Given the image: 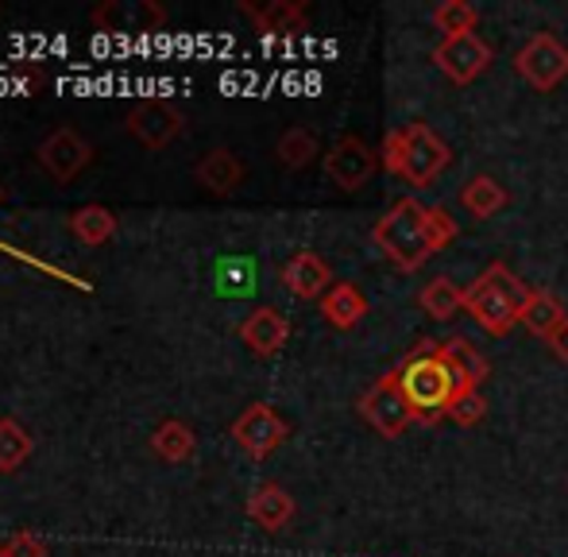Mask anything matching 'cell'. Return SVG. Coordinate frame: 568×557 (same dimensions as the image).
Returning a JSON list of instances; mask_svg holds the SVG:
<instances>
[{
	"mask_svg": "<svg viewBox=\"0 0 568 557\" xmlns=\"http://www.w3.org/2000/svg\"><path fill=\"white\" fill-rule=\"evenodd\" d=\"M247 519H252L260 530H267V535L283 530L286 523L294 519L291 492H286L283 484H260V488L252 492V499H247Z\"/></svg>",
	"mask_w": 568,
	"mask_h": 557,
	"instance_id": "17",
	"label": "cell"
},
{
	"mask_svg": "<svg viewBox=\"0 0 568 557\" xmlns=\"http://www.w3.org/2000/svg\"><path fill=\"white\" fill-rule=\"evenodd\" d=\"M546 345L554 348L557 356H561V361H568V317L561 325H554V330L546 333Z\"/></svg>",
	"mask_w": 568,
	"mask_h": 557,
	"instance_id": "30",
	"label": "cell"
},
{
	"mask_svg": "<svg viewBox=\"0 0 568 557\" xmlns=\"http://www.w3.org/2000/svg\"><path fill=\"white\" fill-rule=\"evenodd\" d=\"M379 159L395 179L410 182V186H429L449 166L453 151L426 121H410L383 136Z\"/></svg>",
	"mask_w": 568,
	"mask_h": 557,
	"instance_id": "4",
	"label": "cell"
},
{
	"mask_svg": "<svg viewBox=\"0 0 568 557\" xmlns=\"http://www.w3.org/2000/svg\"><path fill=\"white\" fill-rule=\"evenodd\" d=\"M286 434H291V426H286V418L278 415L271 403H252L244 415L232 422V437H236V445L255 460L271 457V453L286 442Z\"/></svg>",
	"mask_w": 568,
	"mask_h": 557,
	"instance_id": "7",
	"label": "cell"
},
{
	"mask_svg": "<svg viewBox=\"0 0 568 557\" xmlns=\"http://www.w3.org/2000/svg\"><path fill=\"white\" fill-rule=\"evenodd\" d=\"M36 453V437L16 418H0V473H16Z\"/></svg>",
	"mask_w": 568,
	"mask_h": 557,
	"instance_id": "24",
	"label": "cell"
},
{
	"mask_svg": "<svg viewBox=\"0 0 568 557\" xmlns=\"http://www.w3.org/2000/svg\"><path fill=\"white\" fill-rule=\"evenodd\" d=\"M70 233L82 244H105L109 236L116 233L113 210H105V205H82V210H74V217H70Z\"/></svg>",
	"mask_w": 568,
	"mask_h": 557,
	"instance_id": "25",
	"label": "cell"
},
{
	"mask_svg": "<svg viewBox=\"0 0 568 557\" xmlns=\"http://www.w3.org/2000/svg\"><path fill=\"white\" fill-rule=\"evenodd\" d=\"M476 23H479V12H476V4H468V0H445V4L434 8V28L442 31L445 39L471 36Z\"/></svg>",
	"mask_w": 568,
	"mask_h": 557,
	"instance_id": "27",
	"label": "cell"
},
{
	"mask_svg": "<svg viewBox=\"0 0 568 557\" xmlns=\"http://www.w3.org/2000/svg\"><path fill=\"white\" fill-rule=\"evenodd\" d=\"M240 12L260 31H267V36H298V31L310 28L306 4H298V0H271V4H260V8L240 4Z\"/></svg>",
	"mask_w": 568,
	"mask_h": 557,
	"instance_id": "16",
	"label": "cell"
},
{
	"mask_svg": "<svg viewBox=\"0 0 568 557\" xmlns=\"http://www.w3.org/2000/svg\"><path fill=\"white\" fill-rule=\"evenodd\" d=\"M359 415L367 418V426L372 429H379L383 437H403L406 429H410V422H418L414 418L410 399H406V392H403L398 368L383 372V376L367 387L364 399H359Z\"/></svg>",
	"mask_w": 568,
	"mask_h": 557,
	"instance_id": "5",
	"label": "cell"
},
{
	"mask_svg": "<svg viewBox=\"0 0 568 557\" xmlns=\"http://www.w3.org/2000/svg\"><path fill=\"white\" fill-rule=\"evenodd\" d=\"M4 202H8V190H4V186H0V205H4Z\"/></svg>",
	"mask_w": 568,
	"mask_h": 557,
	"instance_id": "31",
	"label": "cell"
},
{
	"mask_svg": "<svg viewBox=\"0 0 568 557\" xmlns=\"http://www.w3.org/2000/svg\"><path fill=\"white\" fill-rule=\"evenodd\" d=\"M460 236V225L445 205H426L418 198H398L372 229V241L379 252L403 272H418L429 256Z\"/></svg>",
	"mask_w": 568,
	"mask_h": 557,
	"instance_id": "1",
	"label": "cell"
},
{
	"mask_svg": "<svg viewBox=\"0 0 568 557\" xmlns=\"http://www.w3.org/2000/svg\"><path fill=\"white\" fill-rule=\"evenodd\" d=\"M442 356L449 361V368L456 372V384H460V392H479V384H484V379L491 376L487 361L479 356V348L471 345L468 337L442 341Z\"/></svg>",
	"mask_w": 568,
	"mask_h": 557,
	"instance_id": "19",
	"label": "cell"
},
{
	"mask_svg": "<svg viewBox=\"0 0 568 557\" xmlns=\"http://www.w3.org/2000/svg\"><path fill=\"white\" fill-rule=\"evenodd\" d=\"M460 205L464 213H471L476 221H487L507 205V186L491 174H471L468 182L460 186Z\"/></svg>",
	"mask_w": 568,
	"mask_h": 557,
	"instance_id": "20",
	"label": "cell"
},
{
	"mask_svg": "<svg viewBox=\"0 0 568 557\" xmlns=\"http://www.w3.org/2000/svg\"><path fill=\"white\" fill-rule=\"evenodd\" d=\"M322 314H325V322H329L333 330H356V325L364 322V314H367L364 291H359L356 283H344V278H337V283L325 291Z\"/></svg>",
	"mask_w": 568,
	"mask_h": 557,
	"instance_id": "18",
	"label": "cell"
},
{
	"mask_svg": "<svg viewBox=\"0 0 568 557\" xmlns=\"http://www.w3.org/2000/svg\"><path fill=\"white\" fill-rule=\"evenodd\" d=\"M240 341H244L255 356H275L278 348L291 341V322H286L275 306H260L240 322Z\"/></svg>",
	"mask_w": 568,
	"mask_h": 557,
	"instance_id": "14",
	"label": "cell"
},
{
	"mask_svg": "<svg viewBox=\"0 0 568 557\" xmlns=\"http://www.w3.org/2000/svg\"><path fill=\"white\" fill-rule=\"evenodd\" d=\"M151 449H155L163 460H171V465H182V460L194 457L197 437H194V429H190L186 422L166 418V422H159L155 434H151Z\"/></svg>",
	"mask_w": 568,
	"mask_h": 557,
	"instance_id": "21",
	"label": "cell"
},
{
	"mask_svg": "<svg viewBox=\"0 0 568 557\" xmlns=\"http://www.w3.org/2000/svg\"><path fill=\"white\" fill-rule=\"evenodd\" d=\"M568 317V310H565V302L557 298V294H549V291H534V298H530V306H526V314H523V325L530 333H538V337H546L554 325H561Z\"/></svg>",
	"mask_w": 568,
	"mask_h": 557,
	"instance_id": "26",
	"label": "cell"
},
{
	"mask_svg": "<svg viewBox=\"0 0 568 557\" xmlns=\"http://www.w3.org/2000/svg\"><path fill=\"white\" fill-rule=\"evenodd\" d=\"M283 286L294 294V298H302V302H310V298L322 302V298H325V291L333 286V267L325 264V260L317 256V252L302 249V252H294V256L286 260V267H283Z\"/></svg>",
	"mask_w": 568,
	"mask_h": 557,
	"instance_id": "13",
	"label": "cell"
},
{
	"mask_svg": "<svg viewBox=\"0 0 568 557\" xmlns=\"http://www.w3.org/2000/svg\"><path fill=\"white\" fill-rule=\"evenodd\" d=\"M275 155L286 171H302V166H310L317 155H322V143H317V136L306 129V124H294V129H286L283 136H278Z\"/></svg>",
	"mask_w": 568,
	"mask_h": 557,
	"instance_id": "22",
	"label": "cell"
},
{
	"mask_svg": "<svg viewBox=\"0 0 568 557\" xmlns=\"http://www.w3.org/2000/svg\"><path fill=\"white\" fill-rule=\"evenodd\" d=\"M90 159H93L90 140H82L74 129H59L39 143V166H43L54 182L78 179V174L90 166Z\"/></svg>",
	"mask_w": 568,
	"mask_h": 557,
	"instance_id": "11",
	"label": "cell"
},
{
	"mask_svg": "<svg viewBox=\"0 0 568 557\" xmlns=\"http://www.w3.org/2000/svg\"><path fill=\"white\" fill-rule=\"evenodd\" d=\"M487 415V399L479 392H460L453 399V407H449V415L445 418H453L456 426H476V422H484Z\"/></svg>",
	"mask_w": 568,
	"mask_h": 557,
	"instance_id": "28",
	"label": "cell"
},
{
	"mask_svg": "<svg viewBox=\"0 0 568 557\" xmlns=\"http://www.w3.org/2000/svg\"><path fill=\"white\" fill-rule=\"evenodd\" d=\"M194 174H197V182H202V186L210 190V194L229 198V194H236V190H240V182H244L247 166H244V159H240L236 151L213 148V151H205V155L197 159Z\"/></svg>",
	"mask_w": 568,
	"mask_h": 557,
	"instance_id": "15",
	"label": "cell"
},
{
	"mask_svg": "<svg viewBox=\"0 0 568 557\" xmlns=\"http://www.w3.org/2000/svg\"><path fill=\"white\" fill-rule=\"evenodd\" d=\"M515 70L534 85L538 93H549L568 78V47L554 31H538L530 36L515 54Z\"/></svg>",
	"mask_w": 568,
	"mask_h": 557,
	"instance_id": "6",
	"label": "cell"
},
{
	"mask_svg": "<svg viewBox=\"0 0 568 557\" xmlns=\"http://www.w3.org/2000/svg\"><path fill=\"white\" fill-rule=\"evenodd\" d=\"M4 557H47V543L39 535H12L4 543Z\"/></svg>",
	"mask_w": 568,
	"mask_h": 557,
	"instance_id": "29",
	"label": "cell"
},
{
	"mask_svg": "<svg viewBox=\"0 0 568 557\" xmlns=\"http://www.w3.org/2000/svg\"><path fill=\"white\" fill-rule=\"evenodd\" d=\"M93 23L101 31H124V36H143V31H159L166 23V8L155 0H105L93 8Z\"/></svg>",
	"mask_w": 568,
	"mask_h": 557,
	"instance_id": "10",
	"label": "cell"
},
{
	"mask_svg": "<svg viewBox=\"0 0 568 557\" xmlns=\"http://www.w3.org/2000/svg\"><path fill=\"white\" fill-rule=\"evenodd\" d=\"M398 379H403V392L414 407L418 422H437L449 415L453 399L460 395L456 384V372L449 361L442 356V341H422L403 364H398Z\"/></svg>",
	"mask_w": 568,
	"mask_h": 557,
	"instance_id": "3",
	"label": "cell"
},
{
	"mask_svg": "<svg viewBox=\"0 0 568 557\" xmlns=\"http://www.w3.org/2000/svg\"><path fill=\"white\" fill-rule=\"evenodd\" d=\"M534 298V286L510 272L507 264H487L476 283L464 291V310L484 325L491 337H507L515 325H523V314Z\"/></svg>",
	"mask_w": 568,
	"mask_h": 557,
	"instance_id": "2",
	"label": "cell"
},
{
	"mask_svg": "<svg viewBox=\"0 0 568 557\" xmlns=\"http://www.w3.org/2000/svg\"><path fill=\"white\" fill-rule=\"evenodd\" d=\"M186 129L182 113L166 101H140V105L128 113V132L151 151H163L166 143H174Z\"/></svg>",
	"mask_w": 568,
	"mask_h": 557,
	"instance_id": "12",
	"label": "cell"
},
{
	"mask_svg": "<svg viewBox=\"0 0 568 557\" xmlns=\"http://www.w3.org/2000/svg\"><path fill=\"white\" fill-rule=\"evenodd\" d=\"M434 62L442 67V74L456 85H468L491 67V47L471 31V36H456V39H442L434 51Z\"/></svg>",
	"mask_w": 568,
	"mask_h": 557,
	"instance_id": "9",
	"label": "cell"
},
{
	"mask_svg": "<svg viewBox=\"0 0 568 557\" xmlns=\"http://www.w3.org/2000/svg\"><path fill=\"white\" fill-rule=\"evenodd\" d=\"M379 163H383L379 151L359 136H341L329 151H325V174H329L333 186L348 190V194L359 186H367V179H372Z\"/></svg>",
	"mask_w": 568,
	"mask_h": 557,
	"instance_id": "8",
	"label": "cell"
},
{
	"mask_svg": "<svg viewBox=\"0 0 568 557\" xmlns=\"http://www.w3.org/2000/svg\"><path fill=\"white\" fill-rule=\"evenodd\" d=\"M0 557H4V546H0Z\"/></svg>",
	"mask_w": 568,
	"mask_h": 557,
	"instance_id": "32",
	"label": "cell"
},
{
	"mask_svg": "<svg viewBox=\"0 0 568 557\" xmlns=\"http://www.w3.org/2000/svg\"><path fill=\"white\" fill-rule=\"evenodd\" d=\"M418 306L426 310L434 322H453L456 314L464 310V291L453 283V278H434V283H426L422 286V294H418Z\"/></svg>",
	"mask_w": 568,
	"mask_h": 557,
	"instance_id": "23",
	"label": "cell"
}]
</instances>
